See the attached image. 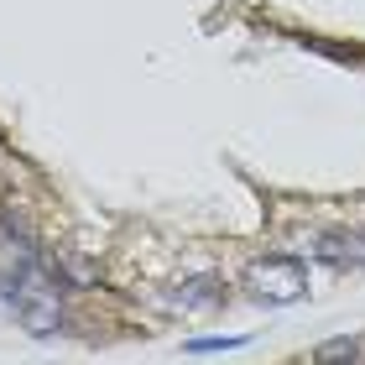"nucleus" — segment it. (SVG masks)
<instances>
[{
	"label": "nucleus",
	"mask_w": 365,
	"mask_h": 365,
	"mask_svg": "<svg viewBox=\"0 0 365 365\" xmlns=\"http://www.w3.org/2000/svg\"><path fill=\"white\" fill-rule=\"evenodd\" d=\"M162 303H168L173 313H214L225 303V282L220 277H188V282H178Z\"/></svg>",
	"instance_id": "nucleus-3"
},
{
	"label": "nucleus",
	"mask_w": 365,
	"mask_h": 365,
	"mask_svg": "<svg viewBox=\"0 0 365 365\" xmlns=\"http://www.w3.org/2000/svg\"><path fill=\"white\" fill-rule=\"evenodd\" d=\"M308 256L324 267H365V235L360 230H319V235H308Z\"/></svg>",
	"instance_id": "nucleus-2"
},
{
	"label": "nucleus",
	"mask_w": 365,
	"mask_h": 365,
	"mask_svg": "<svg viewBox=\"0 0 365 365\" xmlns=\"http://www.w3.org/2000/svg\"><path fill=\"white\" fill-rule=\"evenodd\" d=\"M240 334H230V339H188V355H214V350H240Z\"/></svg>",
	"instance_id": "nucleus-4"
},
{
	"label": "nucleus",
	"mask_w": 365,
	"mask_h": 365,
	"mask_svg": "<svg viewBox=\"0 0 365 365\" xmlns=\"http://www.w3.org/2000/svg\"><path fill=\"white\" fill-rule=\"evenodd\" d=\"M245 287L272 308L297 303V297H308V267H303V256L267 251V256H256L251 267H245Z\"/></svg>",
	"instance_id": "nucleus-1"
},
{
	"label": "nucleus",
	"mask_w": 365,
	"mask_h": 365,
	"mask_svg": "<svg viewBox=\"0 0 365 365\" xmlns=\"http://www.w3.org/2000/svg\"><path fill=\"white\" fill-rule=\"evenodd\" d=\"M355 350H360L355 339H329V344H319V350H313V355H319V360H350Z\"/></svg>",
	"instance_id": "nucleus-5"
}]
</instances>
